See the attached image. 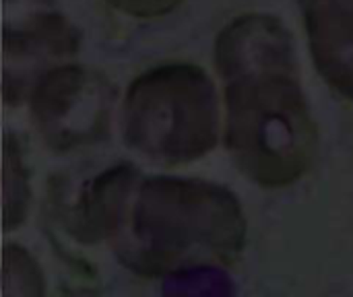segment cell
Returning <instances> with one entry per match:
<instances>
[{"instance_id": "obj_1", "label": "cell", "mask_w": 353, "mask_h": 297, "mask_svg": "<svg viewBox=\"0 0 353 297\" xmlns=\"http://www.w3.org/2000/svg\"><path fill=\"white\" fill-rule=\"evenodd\" d=\"M230 70V145L259 186L300 182L319 153V126L292 31L275 14H248L221 50Z\"/></svg>"}, {"instance_id": "obj_2", "label": "cell", "mask_w": 353, "mask_h": 297, "mask_svg": "<svg viewBox=\"0 0 353 297\" xmlns=\"http://www.w3.org/2000/svg\"><path fill=\"white\" fill-rule=\"evenodd\" d=\"M312 62L325 83L353 101V0H298Z\"/></svg>"}, {"instance_id": "obj_3", "label": "cell", "mask_w": 353, "mask_h": 297, "mask_svg": "<svg viewBox=\"0 0 353 297\" xmlns=\"http://www.w3.org/2000/svg\"><path fill=\"white\" fill-rule=\"evenodd\" d=\"M0 95H2V91H0ZM0 122H2V101H0Z\"/></svg>"}, {"instance_id": "obj_4", "label": "cell", "mask_w": 353, "mask_h": 297, "mask_svg": "<svg viewBox=\"0 0 353 297\" xmlns=\"http://www.w3.org/2000/svg\"><path fill=\"white\" fill-rule=\"evenodd\" d=\"M0 201H2V198H0Z\"/></svg>"}]
</instances>
